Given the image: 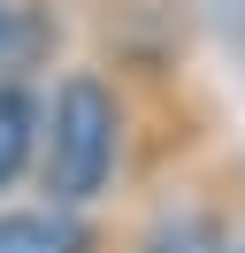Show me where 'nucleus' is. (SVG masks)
Masks as SVG:
<instances>
[{"label":"nucleus","mask_w":245,"mask_h":253,"mask_svg":"<svg viewBox=\"0 0 245 253\" xmlns=\"http://www.w3.org/2000/svg\"><path fill=\"white\" fill-rule=\"evenodd\" d=\"M31 154H39V100L23 84H0V192L31 169Z\"/></svg>","instance_id":"obj_3"},{"label":"nucleus","mask_w":245,"mask_h":253,"mask_svg":"<svg viewBox=\"0 0 245 253\" xmlns=\"http://www.w3.org/2000/svg\"><path fill=\"white\" fill-rule=\"evenodd\" d=\"M146 253H222V230L207 215H176V222H161L146 238Z\"/></svg>","instance_id":"obj_4"},{"label":"nucleus","mask_w":245,"mask_h":253,"mask_svg":"<svg viewBox=\"0 0 245 253\" xmlns=\"http://www.w3.org/2000/svg\"><path fill=\"white\" fill-rule=\"evenodd\" d=\"M115 146H122V108L92 69H77L54 92V108L39 115V176L54 192V207H84L100 200V184L115 176Z\"/></svg>","instance_id":"obj_1"},{"label":"nucleus","mask_w":245,"mask_h":253,"mask_svg":"<svg viewBox=\"0 0 245 253\" xmlns=\"http://www.w3.org/2000/svg\"><path fill=\"white\" fill-rule=\"evenodd\" d=\"M0 253H84V230L69 222V207L0 215Z\"/></svg>","instance_id":"obj_2"}]
</instances>
